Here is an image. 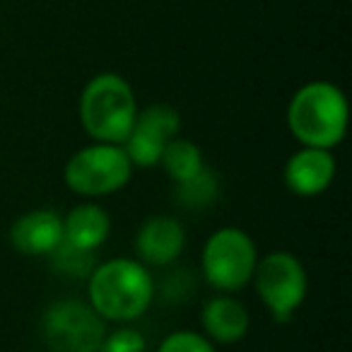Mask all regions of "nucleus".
<instances>
[{
  "label": "nucleus",
  "mask_w": 352,
  "mask_h": 352,
  "mask_svg": "<svg viewBox=\"0 0 352 352\" xmlns=\"http://www.w3.org/2000/svg\"><path fill=\"white\" fill-rule=\"evenodd\" d=\"M155 294V278L135 258L104 261L87 278V302L104 321H135L150 309Z\"/></svg>",
  "instance_id": "obj_1"
},
{
  "label": "nucleus",
  "mask_w": 352,
  "mask_h": 352,
  "mask_svg": "<svg viewBox=\"0 0 352 352\" xmlns=\"http://www.w3.org/2000/svg\"><path fill=\"white\" fill-rule=\"evenodd\" d=\"M347 99L338 85L311 80L287 104V128L302 147L333 150L347 133Z\"/></svg>",
  "instance_id": "obj_2"
},
{
  "label": "nucleus",
  "mask_w": 352,
  "mask_h": 352,
  "mask_svg": "<svg viewBox=\"0 0 352 352\" xmlns=\"http://www.w3.org/2000/svg\"><path fill=\"white\" fill-rule=\"evenodd\" d=\"M138 116V102L128 80L118 73H99L80 94V123L94 142L123 145Z\"/></svg>",
  "instance_id": "obj_3"
},
{
  "label": "nucleus",
  "mask_w": 352,
  "mask_h": 352,
  "mask_svg": "<svg viewBox=\"0 0 352 352\" xmlns=\"http://www.w3.org/2000/svg\"><path fill=\"white\" fill-rule=\"evenodd\" d=\"M258 249L256 241L239 227H222L208 236L201 256L206 283L220 294H232L251 285Z\"/></svg>",
  "instance_id": "obj_4"
},
{
  "label": "nucleus",
  "mask_w": 352,
  "mask_h": 352,
  "mask_svg": "<svg viewBox=\"0 0 352 352\" xmlns=\"http://www.w3.org/2000/svg\"><path fill=\"white\" fill-rule=\"evenodd\" d=\"M133 176L126 150L111 142H92L80 147L63 169L65 186L85 198H102L121 191Z\"/></svg>",
  "instance_id": "obj_5"
},
{
  "label": "nucleus",
  "mask_w": 352,
  "mask_h": 352,
  "mask_svg": "<svg viewBox=\"0 0 352 352\" xmlns=\"http://www.w3.org/2000/svg\"><path fill=\"white\" fill-rule=\"evenodd\" d=\"M256 294L268 309L270 318L287 323L302 307L309 289V278L302 261L289 251H273L258 258L251 278Z\"/></svg>",
  "instance_id": "obj_6"
},
{
  "label": "nucleus",
  "mask_w": 352,
  "mask_h": 352,
  "mask_svg": "<svg viewBox=\"0 0 352 352\" xmlns=\"http://www.w3.org/2000/svg\"><path fill=\"white\" fill-rule=\"evenodd\" d=\"M107 321L80 299L54 302L41 316V336L54 352H99Z\"/></svg>",
  "instance_id": "obj_7"
},
{
  "label": "nucleus",
  "mask_w": 352,
  "mask_h": 352,
  "mask_svg": "<svg viewBox=\"0 0 352 352\" xmlns=\"http://www.w3.org/2000/svg\"><path fill=\"white\" fill-rule=\"evenodd\" d=\"M179 131H182V116L174 107L150 104L142 111H138L135 123L121 147L126 150L133 166L150 169L160 164L162 150L171 138L179 135Z\"/></svg>",
  "instance_id": "obj_8"
},
{
  "label": "nucleus",
  "mask_w": 352,
  "mask_h": 352,
  "mask_svg": "<svg viewBox=\"0 0 352 352\" xmlns=\"http://www.w3.org/2000/svg\"><path fill=\"white\" fill-rule=\"evenodd\" d=\"M135 254L142 265H166L176 263L186 246V232L184 225L171 215H152L135 232Z\"/></svg>",
  "instance_id": "obj_9"
},
{
  "label": "nucleus",
  "mask_w": 352,
  "mask_h": 352,
  "mask_svg": "<svg viewBox=\"0 0 352 352\" xmlns=\"http://www.w3.org/2000/svg\"><path fill=\"white\" fill-rule=\"evenodd\" d=\"M10 244L17 254L41 258L63 244V217L51 208H36L20 215L10 227Z\"/></svg>",
  "instance_id": "obj_10"
},
{
  "label": "nucleus",
  "mask_w": 352,
  "mask_h": 352,
  "mask_svg": "<svg viewBox=\"0 0 352 352\" xmlns=\"http://www.w3.org/2000/svg\"><path fill=\"white\" fill-rule=\"evenodd\" d=\"M336 179V160L331 150L302 147L285 164V186L299 198H314L328 191Z\"/></svg>",
  "instance_id": "obj_11"
},
{
  "label": "nucleus",
  "mask_w": 352,
  "mask_h": 352,
  "mask_svg": "<svg viewBox=\"0 0 352 352\" xmlns=\"http://www.w3.org/2000/svg\"><path fill=\"white\" fill-rule=\"evenodd\" d=\"M201 326L206 331L203 336L210 342L232 345V342H239L249 333L251 316L249 309L236 297H232V294H215L203 307Z\"/></svg>",
  "instance_id": "obj_12"
},
{
  "label": "nucleus",
  "mask_w": 352,
  "mask_h": 352,
  "mask_svg": "<svg viewBox=\"0 0 352 352\" xmlns=\"http://www.w3.org/2000/svg\"><path fill=\"white\" fill-rule=\"evenodd\" d=\"M111 234L109 212L97 203H80L63 217V241L85 251H97Z\"/></svg>",
  "instance_id": "obj_13"
},
{
  "label": "nucleus",
  "mask_w": 352,
  "mask_h": 352,
  "mask_svg": "<svg viewBox=\"0 0 352 352\" xmlns=\"http://www.w3.org/2000/svg\"><path fill=\"white\" fill-rule=\"evenodd\" d=\"M217 198H220V179L210 166H203L186 182L174 184V201L184 210H208V208L215 206Z\"/></svg>",
  "instance_id": "obj_14"
},
{
  "label": "nucleus",
  "mask_w": 352,
  "mask_h": 352,
  "mask_svg": "<svg viewBox=\"0 0 352 352\" xmlns=\"http://www.w3.org/2000/svg\"><path fill=\"white\" fill-rule=\"evenodd\" d=\"M160 164H162V169L166 171V176H169L171 182L179 184V182L191 179L196 171H201L203 166H206V162H203V152L196 142L176 135L164 145L162 157H160Z\"/></svg>",
  "instance_id": "obj_15"
},
{
  "label": "nucleus",
  "mask_w": 352,
  "mask_h": 352,
  "mask_svg": "<svg viewBox=\"0 0 352 352\" xmlns=\"http://www.w3.org/2000/svg\"><path fill=\"white\" fill-rule=\"evenodd\" d=\"M49 258L56 273L65 275V278H73V280H87L89 273L94 270V265H97L94 251L78 249V246L68 244V241H63Z\"/></svg>",
  "instance_id": "obj_16"
},
{
  "label": "nucleus",
  "mask_w": 352,
  "mask_h": 352,
  "mask_svg": "<svg viewBox=\"0 0 352 352\" xmlns=\"http://www.w3.org/2000/svg\"><path fill=\"white\" fill-rule=\"evenodd\" d=\"M157 352H217L215 342L198 331H174L160 342Z\"/></svg>",
  "instance_id": "obj_17"
},
{
  "label": "nucleus",
  "mask_w": 352,
  "mask_h": 352,
  "mask_svg": "<svg viewBox=\"0 0 352 352\" xmlns=\"http://www.w3.org/2000/svg\"><path fill=\"white\" fill-rule=\"evenodd\" d=\"M145 347H147V342H145V338H142V333L126 326V328H116V331L107 333L99 352H145Z\"/></svg>",
  "instance_id": "obj_18"
},
{
  "label": "nucleus",
  "mask_w": 352,
  "mask_h": 352,
  "mask_svg": "<svg viewBox=\"0 0 352 352\" xmlns=\"http://www.w3.org/2000/svg\"><path fill=\"white\" fill-rule=\"evenodd\" d=\"M191 289H193V275H191V270H186V268L169 270V275H166L160 285V292H162V297H164V302H171V304L184 302V299L191 294Z\"/></svg>",
  "instance_id": "obj_19"
}]
</instances>
